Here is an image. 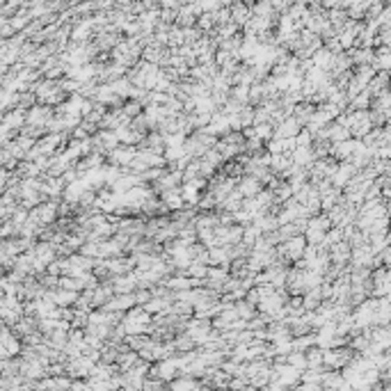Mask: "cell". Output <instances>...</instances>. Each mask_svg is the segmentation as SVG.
I'll list each match as a JSON object with an SVG mask.
<instances>
[{"label": "cell", "instance_id": "5", "mask_svg": "<svg viewBox=\"0 0 391 391\" xmlns=\"http://www.w3.org/2000/svg\"><path fill=\"white\" fill-rule=\"evenodd\" d=\"M291 156H293V163L295 165H302V167L314 160V151H311V147H298V149H295Z\"/></svg>", "mask_w": 391, "mask_h": 391}, {"label": "cell", "instance_id": "8", "mask_svg": "<svg viewBox=\"0 0 391 391\" xmlns=\"http://www.w3.org/2000/svg\"><path fill=\"white\" fill-rule=\"evenodd\" d=\"M307 361H309V368H318L325 361V355L320 350H307Z\"/></svg>", "mask_w": 391, "mask_h": 391}, {"label": "cell", "instance_id": "9", "mask_svg": "<svg viewBox=\"0 0 391 391\" xmlns=\"http://www.w3.org/2000/svg\"><path fill=\"white\" fill-rule=\"evenodd\" d=\"M295 142H298V147H311V131H300L295 135Z\"/></svg>", "mask_w": 391, "mask_h": 391}, {"label": "cell", "instance_id": "7", "mask_svg": "<svg viewBox=\"0 0 391 391\" xmlns=\"http://www.w3.org/2000/svg\"><path fill=\"white\" fill-rule=\"evenodd\" d=\"M286 361H288L291 366H295V368H300V370H302L304 366H309L307 352H300V350H293L291 355H286Z\"/></svg>", "mask_w": 391, "mask_h": 391}, {"label": "cell", "instance_id": "3", "mask_svg": "<svg viewBox=\"0 0 391 391\" xmlns=\"http://www.w3.org/2000/svg\"><path fill=\"white\" fill-rule=\"evenodd\" d=\"M160 199H163V204L167 206L170 211H181L185 204L183 192H181L179 185H176V188H170V190H163L160 192Z\"/></svg>", "mask_w": 391, "mask_h": 391}, {"label": "cell", "instance_id": "1", "mask_svg": "<svg viewBox=\"0 0 391 391\" xmlns=\"http://www.w3.org/2000/svg\"><path fill=\"white\" fill-rule=\"evenodd\" d=\"M138 147L135 144H126L123 149H112L108 154L110 163L112 165H119V167H131V163L135 160V156H138Z\"/></svg>", "mask_w": 391, "mask_h": 391}, {"label": "cell", "instance_id": "2", "mask_svg": "<svg viewBox=\"0 0 391 391\" xmlns=\"http://www.w3.org/2000/svg\"><path fill=\"white\" fill-rule=\"evenodd\" d=\"M112 288H114V293H135L140 288V284H138V275H114V279H112Z\"/></svg>", "mask_w": 391, "mask_h": 391}, {"label": "cell", "instance_id": "6", "mask_svg": "<svg viewBox=\"0 0 391 391\" xmlns=\"http://www.w3.org/2000/svg\"><path fill=\"white\" fill-rule=\"evenodd\" d=\"M231 19H233V23H238V26H245L247 21L252 19V12L247 10L245 5H233V10H231Z\"/></svg>", "mask_w": 391, "mask_h": 391}, {"label": "cell", "instance_id": "4", "mask_svg": "<svg viewBox=\"0 0 391 391\" xmlns=\"http://www.w3.org/2000/svg\"><path fill=\"white\" fill-rule=\"evenodd\" d=\"M238 190L242 192V197H245V199H247V197H256L258 192L263 190V183L256 179V176H249V174H247L245 179L238 183Z\"/></svg>", "mask_w": 391, "mask_h": 391}]
</instances>
